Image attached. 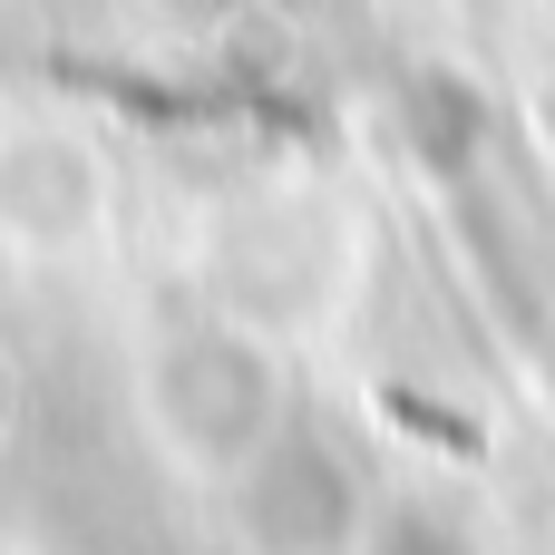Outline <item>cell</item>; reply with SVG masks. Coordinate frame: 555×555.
Segmentation results:
<instances>
[{"label": "cell", "mask_w": 555, "mask_h": 555, "mask_svg": "<svg viewBox=\"0 0 555 555\" xmlns=\"http://www.w3.org/2000/svg\"><path fill=\"white\" fill-rule=\"evenodd\" d=\"M146 410H156V429H166L176 459L224 468V478H234V468H244V459L293 420L273 351H263L254 332H234V322L176 332V341L156 351V371H146Z\"/></svg>", "instance_id": "6da1fadb"}, {"label": "cell", "mask_w": 555, "mask_h": 555, "mask_svg": "<svg viewBox=\"0 0 555 555\" xmlns=\"http://www.w3.org/2000/svg\"><path fill=\"white\" fill-rule=\"evenodd\" d=\"M244 537L254 555H351L371 537V488L332 449V429L283 420L244 459Z\"/></svg>", "instance_id": "7a4b0ae2"}, {"label": "cell", "mask_w": 555, "mask_h": 555, "mask_svg": "<svg viewBox=\"0 0 555 555\" xmlns=\"http://www.w3.org/2000/svg\"><path fill=\"white\" fill-rule=\"evenodd\" d=\"M371 555H478V546L439 507H390V517H371Z\"/></svg>", "instance_id": "3957f363"}]
</instances>
